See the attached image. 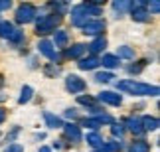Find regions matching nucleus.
I'll list each match as a JSON object with an SVG mask.
<instances>
[{
    "label": "nucleus",
    "instance_id": "23",
    "mask_svg": "<svg viewBox=\"0 0 160 152\" xmlns=\"http://www.w3.org/2000/svg\"><path fill=\"white\" fill-rule=\"evenodd\" d=\"M131 152H150V146H148V142H144V140H137V142H132Z\"/></svg>",
    "mask_w": 160,
    "mask_h": 152
},
{
    "label": "nucleus",
    "instance_id": "33",
    "mask_svg": "<svg viewBox=\"0 0 160 152\" xmlns=\"http://www.w3.org/2000/svg\"><path fill=\"white\" fill-rule=\"evenodd\" d=\"M12 6V0H0V12L2 10H8Z\"/></svg>",
    "mask_w": 160,
    "mask_h": 152
},
{
    "label": "nucleus",
    "instance_id": "13",
    "mask_svg": "<svg viewBox=\"0 0 160 152\" xmlns=\"http://www.w3.org/2000/svg\"><path fill=\"white\" fill-rule=\"evenodd\" d=\"M85 51H87V46H83V44H75L73 47H69V50H67V57L77 59V57H81Z\"/></svg>",
    "mask_w": 160,
    "mask_h": 152
},
{
    "label": "nucleus",
    "instance_id": "38",
    "mask_svg": "<svg viewBox=\"0 0 160 152\" xmlns=\"http://www.w3.org/2000/svg\"><path fill=\"white\" fill-rule=\"evenodd\" d=\"M146 2H148V0H137V4H138V6H144Z\"/></svg>",
    "mask_w": 160,
    "mask_h": 152
},
{
    "label": "nucleus",
    "instance_id": "12",
    "mask_svg": "<svg viewBox=\"0 0 160 152\" xmlns=\"http://www.w3.org/2000/svg\"><path fill=\"white\" fill-rule=\"evenodd\" d=\"M140 125H142V130H156L158 129V119L146 115V117L140 119Z\"/></svg>",
    "mask_w": 160,
    "mask_h": 152
},
{
    "label": "nucleus",
    "instance_id": "5",
    "mask_svg": "<svg viewBox=\"0 0 160 152\" xmlns=\"http://www.w3.org/2000/svg\"><path fill=\"white\" fill-rule=\"evenodd\" d=\"M65 87H67V91H71V93H81V91L87 89V83L77 75H69L65 79Z\"/></svg>",
    "mask_w": 160,
    "mask_h": 152
},
{
    "label": "nucleus",
    "instance_id": "21",
    "mask_svg": "<svg viewBox=\"0 0 160 152\" xmlns=\"http://www.w3.org/2000/svg\"><path fill=\"white\" fill-rule=\"evenodd\" d=\"M8 42L12 46H20L22 42H24V32H20V30H14L10 36H8Z\"/></svg>",
    "mask_w": 160,
    "mask_h": 152
},
{
    "label": "nucleus",
    "instance_id": "37",
    "mask_svg": "<svg viewBox=\"0 0 160 152\" xmlns=\"http://www.w3.org/2000/svg\"><path fill=\"white\" fill-rule=\"evenodd\" d=\"M38 152H52V150H50V148H48V146H42V148H40Z\"/></svg>",
    "mask_w": 160,
    "mask_h": 152
},
{
    "label": "nucleus",
    "instance_id": "34",
    "mask_svg": "<svg viewBox=\"0 0 160 152\" xmlns=\"http://www.w3.org/2000/svg\"><path fill=\"white\" fill-rule=\"evenodd\" d=\"M65 117H69V119H77V109H67V111H65Z\"/></svg>",
    "mask_w": 160,
    "mask_h": 152
},
{
    "label": "nucleus",
    "instance_id": "29",
    "mask_svg": "<svg viewBox=\"0 0 160 152\" xmlns=\"http://www.w3.org/2000/svg\"><path fill=\"white\" fill-rule=\"evenodd\" d=\"M146 4H148V10L152 12V14H158V10H160V2H158V0H148Z\"/></svg>",
    "mask_w": 160,
    "mask_h": 152
},
{
    "label": "nucleus",
    "instance_id": "39",
    "mask_svg": "<svg viewBox=\"0 0 160 152\" xmlns=\"http://www.w3.org/2000/svg\"><path fill=\"white\" fill-rule=\"evenodd\" d=\"M4 99H6V97H4V95H2V93H0V101H4Z\"/></svg>",
    "mask_w": 160,
    "mask_h": 152
},
{
    "label": "nucleus",
    "instance_id": "14",
    "mask_svg": "<svg viewBox=\"0 0 160 152\" xmlns=\"http://www.w3.org/2000/svg\"><path fill=\"white\" fill-rule=\"evenodd\" d=\"M44 120H46V125L50 126V129H59V126H63L61 119L55 117V115H52V113H44Z\"/></svg>",
    "mask_w": 160,
    "mask_h": 152
},
{
    "label": "nucleus",
    "instance_id": "27",
    "mask_svg": "<svg viewBox=\"0 0 160 152\" xmlns=\"http://www.w3.org/2000/svg\"><path fill=\"white\" fill-rule=\"evenodd\" d=\"M4 152H24V146L18 144V142H12V144H8V146L4 148Z\"/></svg>",
    "mask_w": 160,
    "mask_h": 152
},
{
    "label": "nucleus",
    "instance_id": "10",
    "mask_svg": "<svg viewBox=\"0 0 160 152\" xmlns=\"http://www.w3.org/2000/svg\"><path fill=\"white\" fill-rule=\"evenodd\" d=\"M63 129H65V136L69 138V140H73V142H79V140H81V130H79V126H75V125H65Z\"/></svg>",
    "mask_w": 160,
    "mask_h": 152
},
{
    "label": "nucleus",
    "instance_id": "2",
    "mask_svg": "<svg viewBox=\"0 0 160 152\" xmlns=\"http://www.w3.org/2000/svg\"><path fill=\"white\" fill-rule=\"evenodd\" d=\"M61 22L59 14H48V16H40V20L36 22V32L38 34H50L55 32L58 24Z\"/></svg>",
    "mask_w": 160,
    "mask_h": 152
},
{
    "label": "nucleus",
    "instance_id": "8",
    "mask_svg": "<svg viewBox=\"0 0 160 152\" xmlns=\"http://www.w3.org/2000/svg\"><path fill=\"white\" fill-rule=\"evenodd\" d=\"M134 0H113V10L117 14H125V12L132 10Z\"/></svg>",
    "mask_w": 160,
    "mask_h": 152
},
{
    "label": "nucleus",
    "instance_id": "11",
    "mask_svg": "<svg viewBox=\"0 0 160 152\" xmlns=\"http://www.w3.org/2000/svg\"><path fill=\"white\" fill-rule=\"evenodd\" d=\"M67 42H69V36H67L65 30H58L53 36V46L55 47H65L67 46Z\"/></svg>",
    "mask_w": 160,
    "mask_h": 152
},
{
    "label": "nucleus",
    "instance_id": "16",
    "mask_svg": "<svg viewBox=\"0 0 160 152\" xmlns=\"http://www.w3.org/2000/svg\"><path fill=\"white\" fill-rule=\"evenodd\" d=\"M99 63H101V61H99L97 57H85V59H81V63H79V69L89 71V69H95Z\"/></svg>",
    "mask_w": 160,
    "mask_h": 152
},
{
    "label": "nucleus",
    "instance_id": "4",
    "mask_svg": "<svg viewBox=\"0 0 160 152\" xmlns=\"http://www.w3.org/2000/svg\"><path fill=\"white\" fill-rule=\"evenodd\" d=\"M83 34L85 36H101L105 32V22L103 20H89L87 24H83Z\"/></svg>",
    "mask_w": 160,
    "mask_h": 152
},
{
    "label": "nucleus",
    "instance_id": "24",
    "mask_svg": "<svg viewBox=\"0 0 160 152\" xmlns=\"http://www.w3.org/2000/svg\"><path fill=\"white\" fill-rule=\"evenodd\" d=\"M117 57H125V59H132L134 57V51L131 50L128 46H121L119 51H117Z\"/></svg>",
    "mask_w": 160,
    "mask_h": 152
},
{
    "label": "nucleus",
    "instance_id": "17",
    "mask_svg": "<svg viewBox=\"0 0 160 152\" xmlns=\"http://www.w3.org/2000/svg\"><path fill=\"white\" fill-rule=\"evenodd\" d=\"M127 125H128V130H132L134 135H142V125H140V119H134V117H131L127 120Z\"/></svg>",
    "mask_w": 160,
    "mask_h": 152
},
{
    "label": "nucleus",
    "instance_id": "18",
    "mask_svg": "<svg viewBox=\"0 0 160 152\" xmlns=\"http://www.w3.org/2000/svg\"><path fill=\"white\" fill-rule=\"evenodd\" d=\"M105 47H107V40H105V38H97L93 44L89 46V51H91V53H99V51L105 50Z\"/></svg>",
    "mask_w": 160,
    "mask_h": 152
},
{
    "label": "nucleus",
    "instance_id": "36",
    "mask_svg": "<svg viewBox=\"0 0 160 152\" xmlns=\"http://www.w3.org/2000/svg\"><path fill=\"white\" fill-rule=\"evenodd\" d=\"M4 119H6V111H4V109H0V123H4Z\"/></svg>",
    "mask_w": 160,
    "mask_h": 152
},
{
    "label": "nucleus",
    "instance_id": "25",
    "mask_svg": "<svg viewBox=\"0 0 160 152\" xmlns=\"http://www.w3.org/2000/svg\"><path fill=\"white\" fill-rule=\"evenodd\" d=\"M12 32H14V28H12L10 22H0V36L2 38H8Z\"/></svg>",
    "mask_w": 160,
    "mask_h": 152
},
{
    "label": "nucleus",
    "instance_id": "22",
    "mask_svg": "<svg viewBox=\"0 0 160 152\" xmlns=\"http://www.w3.org/2000/svg\"><path fill=\"white\" fill-rule=\"evenodd\" d=\"M87 142H89L93 148H101V146H103V138L97 135V132H91V135H87Z\"/></svg>",
    "mask_w": 160,
    "mask_h": 152
},
{
    "label": "nucleus",
    "instance_id": "15",
    "mask_svg": "<svg viewBox=\"0 0 160 152\" xmlns=\"http://www.w3.org/2000/svg\"><path fill=\"white\" fill-rule=\"evenodd\" d=\"M101 63L105 65V67L113 69V67H119V65H121V57H117V56H111V53H107V56H103Z\"/></svg>",
    "mask_w": 160,
    "mask_h": 152
},
{
    "label": "nucleus",
    "instance_id": "9",
    "mask_svg": "<svg viewBox=\"0 0 160 152\" xmlns=\"http://www.w3.org/2000/svg\"><path fill=\"white\" fill-rule=\"evenodd\" d=\"M132 20L134 22H150V12L142 6H132Z\"/></svg>",
    "mask_w": 160,
    "mask_h": 152
},
{
    "label": "nucleus",
    "instance_id": "19",
    "mask_svg": "<svg viewBox=\"0 0 160 152\" xmlns=\"http://www.w3.org/2000/svg\"><path fill=\"white\" fill-rule=\"evenodd\" d=\"M32 95H34V89L30 87V85H24V87H22V93H20V99H18V103H20V105L28 103L30 99H32Z\"/></svg>",
    "mask_w": 160,
    "mask_h": 152
},
{
    "label": "nucleus",
    "instance_id": "26",
    "mask_svg": "<svg viewBox=\"0 0 160 152\" xmlns=\"http://www.w3.org/2000/svg\"><path fill=\"white\" fill-rule=\"evenodd\" d=\"M111 79H113V73H107V71H103V73H97V75H95V81H99V83H109Z\"/></svg>",
    "mask_w": 160,
    "mask_h": 152
},
{
    "label": "nucleus",
    "instance_id": "6",
    "mask_svg": "<svg viewBox=\"0 0 160 152\" xmlns=\"http://www.w3.org/2000/svg\"><path fill=\"white\" fill-rule=\"evenodd\" d=\"M99 101L107 103V105H113V107H119L122 103V97L113 93V91H103V93H99Z\"/></svg>",
    "mask_w": 160,
    "mask_h": 152
},
{
    "label": "nucleus",
    "instance_id": "20",
    "mask_svg": "<svg viewBox=\"0 0 160 152\" xmlns=\"http://www.w3.org/2000/svg\"><path fill=\"white\" fill-rule=\"evenodd\" d=\"M121 148H122V144H121V142L111 140V142H103L101 152H121Z\"/></svg>",
    "mask_w": 160,
    "mask_h": 152
},
{
    "label": "nucleus",
    "instance_id": "28",
    "mask_svg": "<svg viewBox=\"0 0 160 152\" xmlns=\"http://www.w3.org/2000/svg\"><path fill=\"white\" fill-rule=\"evenodd\" d=\"M111 132H113V136H122V135H125V126H122V125H113V129H111Z\"/></svg>",
    "mask_w": 160,
    "mask_h": 152
},
{
    "label": "nucleus",
    "instance_id": "31",
    "mask_svg": "<svg viewBox=\"0 0 160 152\" xmlns=\"http://www.w3.org/2000/svg\"><path fill=\"white\" fill-rule=\"evenodd\" d=\"M18 132H20V129H18V126H16V129H12V130L8 132V135H6V138H8V140L12 142V140H14V138L18 136Z\"/></svg>",
    "mask_w": 160,
    "mask_h": 152
},
{
    "label": "nucleus",
    "instance_id": "30",
    "mask_svg": "<svg viewBox=\"0 0 160 152\" xmlns=\"http://www.w3.org/2000/svg\"><path fill=\"white\" fill-rule=\"evenodd\" d=\"M44 71H46V75L52 77V75H58V73H59V67H55V65H48Z\"/></svg>",
    "mask_w": 160,
    "mask_h": 152
},
{
    "label": "nucleus",
    "instance_id": "35",
    "mask_svg": "<svg viewBox=\"0 0 160 152\" xmlns=\"http://www.w3.org/2000/svg\"><path fill=\"white\" fill-rule=\"evenodd\" d=\"M89 4H95V6H101V4H105L107 0H87Z\"/></svg>",
    "mask_w": 160,
    "mask_h": 152
},
{
    "label": "nucleus",
    "instance_id": "32",
    "mask_svg": "<svg viewBox=\"0 0 160 152\" xmlns=\"http://www.w3.org/2000/svg\"><path fill=\"white\" fill-rule=\"evenodd\" d=\"M79 103H81V105L91 107V105H93V99H91V97H79Z\"/></svg>",
    "mask_w": 160,
    "mask_h": 152
},
{
    "label": "nucleus",
    "instance_id": "1",
    "mask_svg": "<svg viewBox=\"0 0 160 152\" xmlns=\"http://www.w3.org/2000/svg\"><path fill=\"white\" fill-rule=\"evenodd\" d=\"M117 89L121 91H127V93L131 95H152L156 97L158 95V87H154V85H146V83H138L134 81V79H127V81H119L117 83Z\"/></svg>",
    "mask_w": 160,
    "mask_h": 152
},
{
    "label": "nucleus",
    "instance_id": "7",
    "mask_svg": "<svg viewBox=\"0 0 160 152\" xmlns=\"http://www.w3.org/2000/svg\"><path fill=\"white\" fill-rule=\"evenodd\" d=\"M38 50H40V53H44V56L50 57V59H55V57H58L53 44H52V42H48V40H42V42H40V44H38Z\"/></svg>",
    "mask_w": 160,
    "mask_h": 152
},
{
    "label": "nucleus",
    "instance_id": "3",
    "mask_svg": "<svg viewBox=\"0 0 160 152\" xmlns=\"http://www.w3.org/2000/svg\"><path fill=\"white\" fill-rule=\"evenodd\" d=\"M36 6L34 4H30V2H26V4H22L20 8L16 10V22H20V24H30V22H34L36 20Z\"/></svg>",
    "mask_w": 160,
    "mask_h": 152
}]
</instances>
